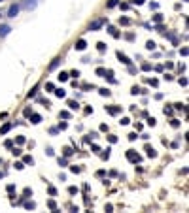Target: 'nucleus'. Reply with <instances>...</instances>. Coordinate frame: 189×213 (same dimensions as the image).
Listing matches in <instances>:
<instances>
[{
  "label": "nucleus",
  "instance_id": "nucleus-1",
  "mask_svg": "<svg viewBox=\"0 0 189 213\" xmlns=\"http://www.w3.org/2000/svg\"><path fill=\"white\" fill-rule=\"evenodd\" d=\"M38 6V0H23L21 2V8L27 9V11H30V9H34Z\"/></svg>",
  "mask_w": 189,
  "mask_h": 213
},
{
  "label": "nucleus",
  "instance_id": "nucleus-2",
  "mask_svg": "<svg viewBox=\"0 0 189 213\" xmlns=\"http://www.w3.org/2000/svg\"><path fill=\"white\" fill-rule=\"evenodd\" d=\"M104 23H106V19H97V21H93V23L89 25V30H99Z\"/></svg>",
  "mask_w": 189,
  "mask_h": 213
},
{
  "label": "nucleus",
  "instance_id": "nucleus-3",
  "mask_svg": "<svg viewBox=\"0 0 189 213\" xmlns=\"http://www.w3.org/2000/svg\"><path fill=\"white\" fill-rule=\"evenodd\" d=\"M127 159L131 160V162H140V155L134 153L132 149H129V151H127Z\"/></svg>",
  "mask_w": 189,
  "mask_h": 213
},
{
  "label": "nucleus",
  "instance_id": "nucleus-4",
  "mask_svg": "<svg viewBox=\"0 0 189 213\" xmlns=\"http://www.w3.org/2000/svg\"><path fill=\"white\" fill-rule=\"evenodd\" d=\"M17 13H19V6H17V4L9 6V9H8V17H15Z\"/></svg>",
  "mask_w": 189,
  "mask_h": 213
},
{
  "label": "nucleus",
  "instance_id": "nucleus-5",
  "mask_svg": "<svg viewBox=\"0 0 189 213\" xmlns=\"http://www.w3.org/2000/svg\"><path fill=\"white\" fill-rule=\"evenodd\" d=\"M9 30H11V27H9V25H0V36H8Z\"/></svg>",
  "mask_w": 189,
  "mask_h": 213
},
{
  "label": "nucleus",
  "instance_id": "nucleus-6",
  "mask_svg": "<svg viewBox=\"0 0 189 213\" xmlns=\"http://www.w3.org/2000/svg\"><path fill=\"white\" fill-rule=\"evenodd\" d=\"M108 113H110V115L121 113V108H119V106H110V108H108Z\"/></svg>",
  "mask_w": 189,
  "mask_h": 213
},
{
  "label": "nucleus",
  "instance_id": "nucleus-7",
  "mask_svg": "<svg viewBox=\"0 0 189 213\" xmlns=\"http://www.w3.org/2000/svg\"><path fill=\"white\" fill-rule=\"evenodd\" d=\"M74 47H76L78 51H83V49L87 47V44H85V40H78V42H76V46H74Z\"/></svg>",
  "mask_w": 189,
  "mask_h": 213
},
{
  "label": "nucleus",
  "instance_id": "nucleus-8",
  "mask_svg": "<svg viewBox=\"0 0 189 213\" xmlns=\"http://www.w3.org/2000/svg\"><path fill=\"white\" fill-rule=\"evenodd\" d=\"M117 59L121 60L123 64H131V60H129V57H125V55H123L121 51H117Z\"/></svg>",
  "mask_w": 189,
  "mask_h": 213
},
{
  "label": "nucleus",
  "instance_id": "nucleus-9",
  "mask_svg": "<svg viewBox=\"0 0 189 213\" xmlns=\"http://www.w3.org/2000/svg\"><path fill=\"white\" fill-rule=\"evenodd\" d=\"M68 108H70V109H76V111H78V109H80V104H78L76 100H68Z\"/></svg>",
  "mask_w": 189,
  "mask_h": 213
},
{
  "label": "nucleus",
  "instance_id": "nucleus-10",
  "mask_svg": "<svg viewBox=\"0 0 189 213\" xmlns=\"http://www.w3.org/2000/svg\"><path fill=\"white\" fill-rule=\"evenodd\" d=\"M42 121V117H40V115H38V113H32L30 115V123H34V125H38V123H40Z\"/></svg>",
  "mask_w": 189,
  "mask_h": 213
},
{
  "label": "nucleus",
  "instance_id": "nucleus-11",
  "mask_svg": "<svg viewBox=\"0 0 189 213\" xmlns=\"http://www.w3.org/2000/svg\"><path fill=\"white\" fill-rule=\"evenodd\" d=\"M23 164H30V166H32V164H34V159H32L30 155H27V157L23 159Z\"/></svg>",
  "mask_w": 189,
  "mask_h": 213
},
{
  "label": "nucleus",
  "instance_id": "nucleus-12",
  "mask_svg": "<svg viewBox=\"0 0 189 213\" xmlns=\"http://www.w3.org/2000/svg\"><path fill=\"white\" fill-rule=\"evenodd\" d=\"M9 128H11V125H9V123H6L4 127L0 128V134H6V132H9Z\"/></svg>",
  "mask_w": 189,
  "mask_h": 213
},
{
  "label": "nucleus",
  "instance_id": "nucleus-13",
  "mask_svg": "<svg viewBox=\"0 0 189 213\" xmlns=\"http://www.w3.org/2000/svg\"><path fill=\"white\" fill-rule=\"evenodd\" d=\"M146 151H148V157H157V153H155V149H153V147H146Z\"/></svg>",
  "mask_w": 189,
  "mask_h": 213
},
{
  "label": "nucleus",
  "instance_id": "nucleus-14",
  "mask_svg": "<svg viewBox=\"0 0 189 213\" xmlns=\"http://www.w3.org/2000/svg\"><path fill=\"white\" fill-rule=\"evenodd\" d=\"M59 62H61V59H55L53 62L49 64V70H55V68H57V66H59Z\"/></svg>",
  "mask_w": 189,
  "mask_h": 213
},
{
  "label": "nucleus",
  "instance_id": "nucleus-15",
  "mask_svg": "<svg viewBox=\"0 0 189 213\" xmlns=\"http://www.w3.org/2000/svg\"><path fill=\"white\" fill-rule=\"evenodd\" d=\"M63 153H64V157H70V155H72L74 151H72V147H64V149H63Z\"/></svg>",
  "mask_w": 189,
  "mask_h": 213
},
{
  "label": "nucleus",
  "instance_id": "nucleus-16",
  "mask_svg": "<svg viewBox=\"0 0 189 213\" xmlns=\"http://www.w3.org/2000/svg\"><path fill=\"white\" fill-rule=\"evenodd\" d=\"M108 30H110V34H112L113 38H119V32H117V30H115V28H113V27H110Z\"/></svg>",
  "mask_w": 189,
  "mask_h": 213
},
{
  "label": "nucleus",
  "instance_id": "nucleus-17",
  "mask_svg": "<svg viewBox=\"0 0 189 213\" xmlns=\"http://www.w3.org/2000/svg\"><path fill=\"white\" fill-rule=\"evenodd\" d=\"M59 79H61V81H66V79H68V74H66V72H61V74H59Z\"/></svg>",
  "mask_w": 189,
  "mask_h": 213
},
{
  "label": "nucleus",
  "instance_id": "nucleus-18",
  "mask_svg": "<svg viewBox=\"0 0 189 213\" xmlns=\"http://www.w3.org/2000/svg\"><path fill=\"white\" fill-rule=\"evenodd\" d=\"M55 94H57L59 98H64V96H66V92H64L63 89H59V91H55Z\"/></svg>",
  "mask_w": 189,
  "mask_h": 213
},
{
  "label": "nucleus",
  "instance_id": "nucleus-19",
  "mask_svg": "<svg viewBox=\"0 0 189 213\" xmlns=\"http://www.w3.org/2000/svg\"><path fill=\"white\" fill-rule=\"evenodd\" d=\"M25 208H27V209H34L36 204H34V202H25Z\"/></svg>",
  "mask_w": 189,
  "mask_h": 213
},
{
  "label": "nucleus",
  "instance_id": "nucleus-20",
  "mask_svg": "<svg viewBox=\"0 0 189 213\" xmlns=\"http://www.w3.org/2000/svg\"><path fill=\"white\" fill-rule=\"evenodd\" d=\"M146 47H148L149 51H151V49H155V42H151V40H149L148 44H146Z\"/></svg>",
  "mask_w": 189,
  "mask_h": 213
},
{
  "label": "nucleus",
  "instance_id": "nucleus-21",
  "mask_svg": "<svg viewBox=\"0 0 189 213\" xmlns=\"http://www.w3.org/2000/svg\"><path fill=\"white\" fill-rule=\"evenodd\" d=\"M104 74H106V70H104V68H97V76L104 77Z\"/></svg>",
  "mask_w": 189,
  "mask_h": 213
},
{
  "label": "nucleus",
  "instance_id": "nucleus-22",
  "mask_svg": "<svg viewBox=\"0 0 189 213\" xmlns=\"http://www.w3.org/2000/svg\"><path fill=\"white\" fill-rule=\"evenodd\" d=\"M97 49H99V51H104V49H106V46H104L102 42H99V44H97Z\"/></svg>",
  "mask_w": 189,
  "mask_h": 213
},
{
  "label": "nucleus",
  "instance_id": "nucleus-23",
  "mask_svg": "<svg viewBox=\"0 0 189 213\" xmlns=\"http://www.w3.org/2000/svg\"><path fill=\"white\" fill-rule=\"evenodd\" d=\"M153 21H155V23H161V21H163V15H153Z\"/></svg>",
  "mask_w": 189,
  "mask_h": 213
},
{
  "label": "nucleus",
  "instance_id": "nucleus-24",
  "mask_svg": "<svg viewBox=\"0 0 189 213\" xmlns=\"http://www.w3.org/2000/svg\"><path fill=\"white\" fill-rule=\"evenodd\" d=\"M66 157H64V159H59V166H66Z\"/></svg>",
  "mask_w": 189,
  "mask_h": 213
},
{
  "label": "nucleus",
  "instance_id": "nucleus-25",
  "mask_svg": "<svg viewBox=\"0 0 189 213\" xmlns=\"http://www.w3.org/2000/svg\"><path fill=\"white\" fill-rule=\"evenodd\" d=\"M119 23H121V25H129V23H131V21H129V19H127V17H121V19H119Z\"/></svg>",
  "mask_w": 189,
  "mask_h": 213
},
{
  "label": "nucleus",
  "instance_id": "nucleus-26",
  "mask_svg": "<svg viewBox=\"0 0 189 213\" xmlns=\"http://www.w3.org/2000/svg\"><path fill=\"white\" fill-rule=\"evenodd\" d=\"M100 94H102V96H110V91H108V89H100Z\"/></svg>",
  "mask_w": 189,
  "mask_h": 213
},
{
  "label": "nucleus",
  "instance_id": "nucleus-27",
  "mask_svg": "<svg viewBox=\"0 0 189 213\" xmlns=\"http://www.w3.org/2000/svg\"><path fill=\"white\" fill-rule=\"evenodd\" d=\"M15 141H17L19 145H21V143H25V136H17V140H15Z\"/></svg>",
  "mask_w": 189,
  "mask_h": 213
},
{
  "label": "nucleus",
  "instance_id": "nucleus-28",
  "mask_svg": "<svg viewBox=\"0 0 189 213\" xmlns=\"http://www.w3.org/2000/svg\"><path fill=\"white\" fill-rule=\"evenodd\" d=\"M142 70H146V72H148V70H151V66H149L148 62H144V64H142Z\"/></svg>",
  "mask_w": 189,
  "mask_h": 213
},
{
  "label": "nucleus",
  "instance_id": "nucleus-29",
  "mask_svg": "<svg viewBox=\"0 0 189 213\" xmlns=\"http://www.w3.org/2000/svg\"><path fill=\"white\" fill-rule=\"evenodd\" d=\"M113 6H117V0H110L108 2V8H113Z\"/></svg>",
  "mask_w": 189,
  "mask_h": 213
},
{
  "label": "nucleus",
  "instance_id": "nucleus-30",
  "mask_svg": "<svg viewBox=\"0 0 189 213\" xmlns=\"http://www.w3.org/2000/svg\"><path fill=\"white\" fill-rule=\"evenodd\" d=\"M61 117H63V119H68V117H70V113H68V111H61Z\"/></svg>",
  "mask_w": 189,
  "mask_h": 213
},
{
  "label": "nucleus",
  "instance_id": "nucleus-31",
  "mask_svg": "<svg viewBox=\"0 0 189 213\" xmlns=\"http://www.w3.org/2000/svg\"><path fill=\"white\" fill-rule=\"evenodd\" d=\"M66 127H68L66 123H61V125H59V130H66Z\"/></svg>",
  "mask_w": 189,
  "mask_h": 213
},
{
  "label": "nucleus",
  "instance_id": "nucleus-32",
  "mask_svg": "<svg viewBox=\"0 0 189 213\" xmlns=\"http://www.w3.org/2000/svg\"><path fill=\"white\" fill-rule=\"evenodd\" d=\"M15 168H17V170H23V168H25V164H23V162H15Z\"/></svg>",
  "mask_w": 189,
  "mask_h": 213
},
{
  "label": "nucleus",
  "instance_id": "nucleus-33",
  "mask_svg": "<svg viewBox=\"0 0 189 213\" xmlns=\"http://www.w3.org/2000/svg\"><path fill=\"white\" fill-rule=\"evenodd\" d=\"M47 206H49V209H57V204H55L53 200H51V202H49V204H47Z\"/></svg>",
  "mask_w": 189,
  "mask_h": 213
},
{
  "label": "nucleus",
  "instance_id": "nucleus-34",
  "mask_svg": "<svg viewBox=\"0 0 189 213\" xmlns=\"http://www.w3.org/2000/svg\"><path fill=\"white\" fill-rule=\"evenodd\" d=\"M45 89H47V91H55V87H53V83H47V85H45Z\"/></svg>",
  "mask_w": 189,
  "mask_h": 213
},
{
  "label": "nucleus",
  "instance_id": "nucleus-35",
  "mask_svg": "<svg viewBox=\"0 0 189 213\" xmlns=\"http://www.w3.org/2000/svg\"><path fill=\"white\" fill-rule=\"evenodd\" d=\"M108 140H110V143H115V141H117V136H108Z\"/></svg>",
  "mask_w": 189,
  "mask_h": 213
},
{
  "label": "nucleus",
  "instance_id": "nucleus-36",
  "mask_svg": "<svg viewBox=\"0 0 189 213\" xmlns=\"http://www.w3.org/2000/svg\"><path fill=\"white\" fill-rule=\"evenodd\" d=\"M36 91H38V87H34V89H32V91L28 92V98H30V96H34V94H36Z\"/></svg>",
  "mask_w": 189,
  "mask_h": 213
},
{
  "label": "nucleus",
  "instance_id": "nucleus-37",
  "mask_svg": "<svg viewBox=\"0 0 189 213\" xmlns=\"http://www.w3.org/2000/svg\"><path fill=\"white\" fill-rule=\"evenodd\" d=\"M68 192H70V194H76L78 189H76V187H70V189H68Z\"/></svg>",
  "mask_w": 189,
  "mask_h": 213
},
{
  "label": "nucleus",
  "instance_id": "nucleus-38",
  "mask_svg": "<svg viewBox=\"0 0 189 213\" xmlns=\"http://www.w3.org/2000/svg\"><path fill=\"white\" fill-rule=\"evenodd\" d=\"M165 115H172V108H165Z\"/></svg>",
  "mask_w": 189,
  "mask_h": 213
},
{
  "label": "nucleus",
  "instance_id": "nucleus-39",
  "mask_svg": "<svg viewBox=\"0 0 189 213\" xmlns=\"http://www.w3.org/2000/svg\"><path fill=\"white\" fill-rule=\"evenodd\" d=\"M131 92H132V94H138L140 89H138V87H132V91H131Z\"/></svg>",
  "mask_w": 189,
  "mask_h": 213
},
{
  "label": "nucleus",
  "instance_id": "nucleus-40",
  "mask_svg": "<svg viewBox=\"0 0 189 213\" xmlns=\"http://www.w3.org/2000/svg\"><path fill=\"white\" fill-rule=\"evenodd\" d=\"M180 85H184V87L187 85V79H185V77H182V79H180Z\"/></svg>",
  "mask_w": 189,
  "mask_h": 213
},
{
  "label": "nucleus",
  "instance_id": "nucleus-41",
  "mask_svg": "<svg viewBox=\"0 0 189 213\" xmlns=\"http://www.w3.org/2000/svg\"><path fill=\"white\" fill-rule=\"evenodd\" d=\"M129 123H131V119H127V117L121 119V125H129Z\"/></svg>",
  "mask_w": 189,
  "mask_h": 213
},
{
  "label": "nucleus",
  "instance_id": "nucleus-42",
  "mask_svg": "<svg viewBox=\"0 0 189 213\" xmlns=\"http://www.w3.org/2000/svg\"><path fill=\"white\" fill-rule=\"evenodd\" d=\"M70 170H72L74 173H80V168H78V166H72V168H70Z\"/></svg>",
  "mask_w": 189,
  "mask_h": 213
},
{
  "label": "nucleus",
  "instance_id": "nucleus-43",
  "mask_svg": "<svg viewBox=\"0 0 189 213\" xmlns=\"http://www.w3.org/2000/svg\"><path fill=\"white\" fill-rule=\"evenodd\" d=\"M49 194H51V196H55V194H57V190H55L53 187H49Z\"/></svg>",
  "mask_w": 189,
  "mask_h": 213
},
{
  "label": "nucleus",
  "instance_id": "nucleus-44",
  "mask_svg": "<svg viewBox=\"0 0 189 213\" xmlns=\"http://www.w3.org/2000/svg\"><path fill=\"white\" fill-rule=\"evenodd\" d=\"M180 53H182V55H184V57H185V55H187V47H182V49H180Z\"/></svg>",
  "mask_w": 189,
  "mask_h": 213
},
{
  "label": "nucleus",
  "instance_id": "nucleus-45",
  "mask_svg": "<svg viewBox=\"0 0 189 213\" xmlns=\"http://www.w3.org/2000/svg\"><path fill=\"white\" fill-rule=\"evenodd\" d=\"M148 125H151V127H153V125H155V119L149 117V119H148Z\"/></svg>",
  "mask_w": 189,
  "mask_h": 213
},
{
  "label": "nucleus",
  "instance_id": "nucleus-46",
  "mask_svg": "<svg viewBox=\"0 0 189 213\" xmlns=\"http://www.w3.org/2000/svg\"><path fill=\"white\" fill-rule=\"evenodd\" d=\"M134 4H144V0H132Z\"/></svg>",
  "mask_w": 189,
  "mask_h": 213
},
{
  "label": "nucleus",
  "instance_id": "nucleus-47",
  "mask_svg": "<svg viewBox=\"0 0 189 213\" xmlns=\"http://www.w3.org/2000/svg\"><path fill=\"white\" fill-rule=\"evenodd\" d=\"M0 2H2V0H0Z\"/></svg>",
  "mask_w": 189,
  "mask_h": 213
}]
</instances>
